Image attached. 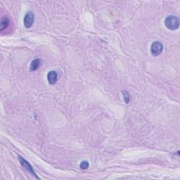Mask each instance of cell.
Masks as SVG:
<instances>
[{
  "label": "cell",
  "mask_w": 180,
  "mask_h": 180,
  "mask_svg": "<svg viewBox=\"0 0 180 180\" xmlns=\"http://www.w3.org/2000/svg\"><path fill=\"white\" fill-rule=\"evenodd\" d=\"M179 19L177 16H170L165 20V25L171 30H177L179 27Z\"/></svg>",
  "instance_id": "obj_1"
},
{
  "label": "cell",
  "mask_w": 180,
  "mask_h": 180,
  "mask_svg": "<svg viewBox=\"0 0 180 180\" xmlns=\"http://www.w3.org/2000/svg\"><path fill=\"white\" fill-rule=\"evenodd\" d=\"M163 49V46L160 42H154L151 47V53L154 56H158L162 53Z\"/></svg>",
  "instance_id": "obj_2"
},
{
  "label": "cell",
  "mask_w": 180,
  "mask_h": 180,
  "mask_svg": "<svg viewBox=\"0 0 180 180\" xmlns=\"http://www.w3.org/2000/svg\"><path fill=\"white\" fill-rule=\"evenodd\" d=\"M18 159H19V161H20L22 166H23L24 168H25L27 170V171L29 172V173L31 174L32 175H33V176H35L37 179H39V177H37V175H36L35 172H34V170L33 168V167L31 166V165L29 163V162L27 161L26 160L23 158L22 157H19Z\"/></svg>",
  "instance_id": "obj_3"
},
{
  "label": "cell",
  "mask_w": 180,
  "mask_h": 180,
  "mask_svg": "<svg viewBox=\"0 0 180 180\" xmlns=\"http://www.w3.org/2000/svg\"><path fill=\"white\" fill-rule=\"evenodd\" d=\"M34 21H35V15H34L33 12H28L24 17V25H25L26 28H30L32 27Z\"/></svg>",
  "instance_id": "obj_4"
},
{
  "label": "cell",
  "mask_w": 180,
  "mask_h": 180,
  "mask_svg": "<svg viewBox=\"0 0 180 180\" xmlns=\"http://www.w3.org/2000/svg\"><path fill=\"white\" fill-rule=\"evenodd\" d=\"M47 80L49 83L50 84H53L57 82L58 80V75L56 71H49L47 74Z\"/></svg>",
  "instance_id": "obj_5"
},
{
  "label": "cell",
  "mask_w": 180,
  "mask_h": 180,
  "mask_svg": "<svg viewBox=\"0 0 180 180\" xmlns=\"http://www.w3.org/2000/svg\"><path fill=\"white\" fill-rule=\"evenodd\" d=\"M41 64H42V60L39 59V58L34 59L30 64V71H35V70H37L39 68Z\"/></svg>",
  "instance_id": "obj_6"
},
{
  "label": "cell",
  "mask_w": 180,
  "mask_h": 180,
  "mask_svg": "<svg viewBox=\"0 0 180 180\" xmlns=\"http://www.w3.org/2000/svg\"><path fill=\"white\" fill-rule=\"evenodd\" d=\"M9 24V19L7 17H2L1 19V23H0V29L1 30H3L8 27Z\"/></svg>",
  "instance_id": "obj_7"
},
{
  "label": "cell",
  "mask_w": 180,
  "mask_h": 180,
  "mask_svg": "<svg viewBox=\"0 0 180 180\" xmlns=\"http://www.w3.org/2000/svg\"><path fill=\"white\" fill-rule=\"evenodd\" d=\"M123 97H124V100H125V103L126 104H128L129 102H130V94H129L127 92L123 91Z\"/></svg>",
  "instance_id": "obj_8"
},
{
  "label": "cell",
  "mask_w": 180,
  "mask_h": 180,
  "mask_svg": "<svg viewBox=\"0 0 180 180\" xmlns=\"http://www.w3.org/2000/svg\"><path fill=\"white\" fill-rule=\"evenodd\" d=\"M89 167V162L86 161H82L81 163H80V168L82 170H86Z\"/></svg>",
  "instance_id": "obj_9"
}]
</instances>
